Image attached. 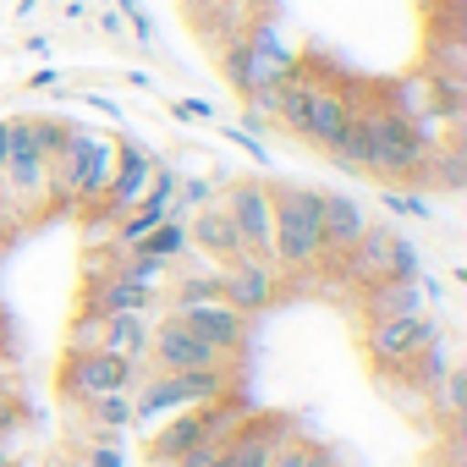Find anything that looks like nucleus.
<instances>
[{"label": "nucleus", "mask_w": 467, "mask_h": 467, "mask_svg": "<svg viewBox=\"0 0 467 467\" xmlns=\"http://www.w3.org/2000/svg\"><path fill=\"white\" fill-rule=\"evenodd\" d=\"M83 429L88 434H121V429H132V390H110V396L83 401Z\"/></svg>", "instance_id": "nucleus-21"}, {"label": "nucleus", "mask_w": 467, "mask_h": 467, "mask_svg": "<svg viewBox=\"0 0 467 467\" xmlns=\"http://www.w3.org/2000/svg\"><path fill=\"white\" fill-rule=\"evenodd\" d=\"M187 248H198V254H203V259H214V265H231V259L243 254L237 225H231V214H225L220 192H214L203 209H192V214H187Z\"/></svg>", "instance_id": "nucleus-16"}, {"label": "nucleus", "mask_w": 467, "mask_h": 467, "mask_svg": "<svg viewBox=\"0 0 467 467\" xmlns=\"http://www.w3.org/2000/svg\"><path fill=\"white\" fill-rule=\"evenodd\" d=\"M231 390V368H203V374H143L132 390V423L171 418L182 407H203Z\"/></svg>", "instance_id": "nucleus-5"}, {"label": "nucleus", "mask_w": 467, "mask_h": 467, "mask_svg": "<svg viewBox=\"0 0 467 467\" xmlns=\"http://www.w3.org/2000/svg\"><path fill=\"white\" fill-rule=\"evenodd\" d=\"M149 467H165V462H149Z\"/></svg>", "instance_id": "nucleus-34"}, {"label": "nucleus", "mask_w": 467, "mask_h": 467, "mask_svg": "<svg viewBox=\"0 0 467 467\" xmlns=\"http://www.w3.org/2000/svg\"><path fill=\"white\" fill-rule=\"evenodd\" d=\"M440 341V314L434 308H418V314H396V319H368L363 330V347H368V363L385 368V374H407V363Z\"/></svg>", "instance_id": "nucleus-6"}, {"label": "nucleus", "mask_w": 467, "mask_h": 467, "mask_svg": "<svg viewBox=\"0 0 467 467\" xmlns=\"http://www.w3.org/2000/svg\"><path fill=\"white\" fill-rule=\"evenodd\" d=\"M292 434V418L281 412H248L237 429L225 434V451H220V467H270L275 445Z\"/></svg>", "instance_id": "nucleus-11"}, {"label": "nucleus", "mask_w": 467, "mask_h": 467, "mask_svg": "<svg viewBox=\"0 0 467 467\" xmlns=\"http://www.w3.org/2000/svg\"><path fill=\"white\" fill-rule=\"evenodd\" d=\"M171 110H176V121H214V105L209 99H176Z\"/></svg>", "instance_id": "nucleus-28"}, {"label": "nucleus", "mask_w": 467, "mask_h": 467, "mask_svg": "<svg viewBox=\"0 0 467 467\" xmlns=\"http://www.w3.org/2000/svg\"><path fill=\"white\" fill-rule=\"evenodd\" d=\"M418 308H440V286L429 275L418 281H379L363 292V319H396V314H418Z\"/></svg>", "instance_id": "nucleus-17"}, {"label": "nucleus", "mask_w": 467, "mask_h": 467, "mask_svg": "<svg viewBox=\"0 0 467 467\" xmlns=\"http://www.w3.org/2000/svg\"><path fill=\"white\" fill-rule=\"evenodd\" d=\"M99 336H105V314H88V308H83V319L72 325L67 352H99Z\"/></svg>", "instance_id": "nucleus-27"}, {"label": "nucleus", "mask_w": 467, "mask_h": 467, "mask_svg": "<svg viewBox=\"0 0 467 467\" xmlns=\"http://www.w3.org/2000/svg\"><path fill=\"white\" fill-rule=\"evenodd\" d=\"M99 28H105L110 39H121V28H127V17H121V12H105V17H99Z\"/></svg>", "instance_id": "nucleus-31"}, {"label": "nucleus", "mask_w": 467, "mask_h": 467, "mask_svg": "<svg viewBox=\"0 0 467 467\" xmlns=\"http://www.w3.org/2000/svg\"><path fill=\"white\" fill-rule=\"evenodd\" d=\"M303 467H341L336 445H303Z\"/></svg>", "instance_id": "nucleus-29"}, {"label": "nucleus", "mask_w": 467, "mask_h": 467, "mask_svg": "<svg viewBox=\"0 0 467 467\" xmlns=\"http://www.w3.org/2000/svg\"><path fill=\"white\" fill-rule=\"evenodd\" d=\"M220 203H225L231 225H237L243 254H254V259H270V265H275V203H270V182L243 176V182H231V187L220 192Z\"/></svg>", "instance_id": "nucleus-7"}, {"label": "nucleus", "mask_w": 467, "mask_h": 467, "mask_svg": "<svg viewBox=\"0 0 467 467\" xmlns=\"http://www.w3.org/2000/svg\"><path fill=\"white\" fill-rule=\"evenodd\" d=\"M116 275H121V281H132V286H143V292H165L171 265H165V259H154V254H143V248H132V254H116Z\"/></svg>", "instance_id": "nucleus-22"}, {"label": "nucleus", "mask_w": 467, "mask_h": 467, "mask_svg": "<svg viewBox=\"0 0 467 467\" xmlns=\"http://www.w3.org/2000/svg\"><path fill=\"white\" fill-rule=\"evenodd\" d=\"M429 401H434V412H440V418H451V423H456V418H462V407H467V379H462V368H451V374L429 390Z\"/></svg>", "instance_id": "nucleus-24"}, {"label": "nucleus", "mask_w": 467, "mask_h": 467, "mask_svg": "<svg viewBox=\"0 0 467 467\" xmlns=\"http://www.w3.org/2000/svg\"><path fill=\"white\" fill-rule=\"evenodd\" d=\"M192 440H198V407H182V412L160 418V429L149 434V462H165V467H176V456H182Z\"/></svg>", "instance_id": "nucleus-20"}, {"label": "nucleus", "mask_w": 467, "mask_h": 467, "mask_svg": "<svg viewBox=\"0 0 467 467\" xmlns=\"http://www.w3.org/2000/svg\"><path fill=\"white\" fill-rule=\"evenodd\" d=\"M149 314H105V336H99V352L110 358H127V363H143L149 352Z\"/></svg>", "instance_id": "nucleus-19"}, {"label": "nucleus", "mask_w": 467, "mask_h": 467, "mask_svg": "<svg viewBox=\"0 0 467 467\" xmlns=\"http://www.w3.org/2000/svg\"><path fill=\"white\" fill-rule=\"evenodd\" d=\"M358 121H363V138H368V176H379V182H418V171H423V160H429V138L407 121V116H396L385 99H358Z\"/></svg>", "instance_id": "nucleus-1"}, {"label": "nucleus", "mask_w": 467, "mask_h": 467, "mask_svg": "<svg viewBox=\"0 0 467 467\" xmlns=\"http://www.w3.org/2000/svg\"><path fill=\"white\" fill-rule=\"evenodd\" d=\"M83 467H127V456H121V434H88V445H83Z\"/></svg>", "instance_id": "nucleus-26"}, {"label": "nucleus", "mask_w": 467, "mask_h": 467, "mask_svg": "<svg viewBox=\"0 0 467 467\" xmlns=\"http://www.w3.org/2000/svg\"><path fill=\"white\" fill-rule=\"evenodd\" d=\"M116 171V143L99 132L72 127L61 154L50 160V182H56V203H99Z\"/></svg>", "instance_id": "nucleus-4"}, {"label": "nucleus", "mask_w": 467, "mask_h": 467, "mask_svg": "<svg viewBox=\"0 0 467 467\" xmlns=\"http://www.w3.org/2000/svg\"><path fill=\"white\" fill-rule=\"evenodd\" d=\"M149 374H203V368H231V358H220L209 341H198L176 314H165L160 325H149V352H143Z\"/></svg>", "instance_id": "nucleus-8"}, {"label": "nucleus", "mask_w": 467, "mask_h": 467, "mask_svg": "<svg viewBox=\"0 0 467 467\" xmlns=\"http://www.w3.org/2000/svg\"><path fill=\"white\" fill-rule=\"evenodd\" d=\"M319 198L297 182H270L275 203V270L281 275H319Z\"/></svg>", "instance_id": "nucleus-2"}, {"label": "nucleus", "mask_w": 467, "mask_h": 467, "mask_svg": "<svg viewBox=\"0 0 467 467\" xmlns=\"http://www.w3.org/2000/svg\"><path fill=\"white\" fill-rule=\"evenodd\" d=\"M379 203H385L390 214H401V220H429V214H434V203H429L423 192H401V187H385Z\"/></svg>", "instance_id": "nucleus-25"}, {"label": "nucleus", "mask_w": 467, "mask_h": 467, "mask_svg": "<svg viewBox=\"0 0 467 467\" xmlns=\"http://www.w3.org/2000/svg\"><path fill=\"white\" fill-rule=\"evenodd\" d=\"M12 138H17V116H6V121H0V165L12 160Z\"/></svg>", "instance_id": "nucleus-30"}, {"label": "nucleus", "mask_w": 467, "mask_h": 467, "mask_svg": "<svg viewBox=\"0 0 467 467\" xmlns=\"http://www.w3.org/2000/svg\"><path fill=\"white\" fill-rule=\"evenodd\" d=\"M319 275H336L341 286L368 292V286H379V281H418V275H423V259H418V248L401 237V231L368 220L363 237H358L330 270H319Z\"/></svg>", "instance_id": "nucleus-3"}, {"label": "nucleus", "mask_w": 467, "mask_h": 467, "mask_svg": "<svg viewBox=\"0 0 467 467\" xmlns=\"http://www.w3.org/2000/svg\"><path fill=\"white\" fill-rule=\"evenodd\" d=\"M0 467H12V451H6V440H0Z\"/></svg>", "instance_id": "nucleus-33"}, {"label": "nucleus", "mask_w": 467, "mask_h": 467, "mask_svg": "<svg viewBox=\"0 0 467 467\" xmlns=\"http://www.w3.org/2000/svg\"><path fill=\"white\" fill-rule=\"evenodd\" d=\"M143 254H154V259H165V265H176L182 254H187V220H176V214H165L154 231H149V237L138 243Z\"/></svg>", "instance_id": "nucleus-23"}, {"label": "nucleus", "mask_w": 467, "mask_h": 467, "mask_svg": "<svg viewBox=\"0 0 467 467\" xmlns=\"http://www.w3.org/2000/svg\"><path fill=\"white\" fill-rule=\"evenodd\" d=\"M176 319H182L198 341H209L220 358H237L243 341H248V314H237L225 297H214V303H187V308H176Z\"/></svg>", "instance_id": "nucleus-13"}, {"label": "nucleus", "mask_w": 467, "mask_h": 467, "mask_svg": "<svg viewBox=\"0 0 467 467\" xmlns=\"http://www.w3.org/2000/svg\"><path fill=\"white\" fill-rule=\"evenodd\" d=\"M12 467H17V462H12Z\"/></svg>", "instance_id": "nucleus-35"}, {"label": "nucleus", "mask_w": 467, "mask_h": 467, "mask_svg": "<svg viewBox=\"0 0 467 467\" xmlns=\"http://www.w3.org/2000/svg\"><path fill=\"white\" fill-rule=\"evenodd\" d=\"M352 110H358V99L347 94V88H336V83H325V78H314V94H308V110H303V127H297V138H308L314 149H336V138L352 127Z\"/></svg>", "instance_id": "nucleus-12"}, {"label": "nucleus", "mask_w": 467, "mask_h": 467, "mask_svg": "<svg viewBox=\"0 0 467 467\" xmlns=\"http://www.w3.org/2000/svg\"><path fill=\"white\" fill-rule=\"evenodd\" d=\"M363 231H368L363 203L347 198V192H325V198H319V270H330V265L363 237Z\"/></svg>", "instance_id": "nucleus-15"}, {"label": "nucleus", "mask_w": 467, "mask_h": 467, "mask_svg": "<svg viewBox=\"0 0 467 467\" xmlns=\"http://www.w3.org/2000/svg\"><path fill=\"white\" fill-rule=\"evenodd\" d=\"M154 171H160V160H154L143 143H116V171H110V187H105L99 209H110L116 220H121L127 209H138L143 192H149V182H154Z\"/></svg>", "instance_id": "nucleus-14"}, {"label": "nucleus", "mask_w": 467, "mask_h": 467, "mask_svg": "<svg viewBox=\"0 0 467 467\" xmlns=\"http://www.w3.org/2000/svg\"><path fill=\"white\" fill-rule=\"evenodd\" d=\"M143 374H149L143 363H127V358H110V352H67V363H61V396L94 401V396H110V390H132Z\"/></svg>", "instance_id": "nucleus-9"}, {"label": "nucleus", "mask_w": 467, "mask_h": 467, "mask_svg": "<svg viewBox=\"0 0 467 467\" xmlns=\"http://www.w3.org/2000/svg\"><path fill=\"white\" fill-rule=\"evenodd\" d=\"M154 303H160V292H143V286L121 281L116 270L99 275V281H88V292H83L88 314H154Z\"/></svg>", "instance_id": "nucleus-18"}, {"label": "nucleus", "mask_w": 467, "mask_h": 467, "mask_svg": "<svg viewBox=\"0 0 467 467\" xmlns=\"http://www.w3.org/2000/svg\"><path fill=\"white\" fill-rule=\"evenodd\" d=\"M56 83H61L56 72H34V78H28V88H56Z\"/></svg>", "instance_id": "nucleus-32"}, {"label": "nucleus", "mask_w": 467, "mask_h": 467, "mask_svg": "<svg viewBox=\"0 0 467 467\" xmlns=\"http://www.w3.org/2000/svg\"><path fill=\"white\" fill-rule=\"evenodd\" d=\"M281 281L286 275L270 259H254V254H237L231 265H220V297L237 314H265L281 297Z\"/></svg>", "instance_id": "nucleus-10"}]
</instances>
